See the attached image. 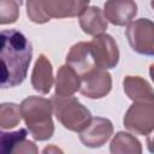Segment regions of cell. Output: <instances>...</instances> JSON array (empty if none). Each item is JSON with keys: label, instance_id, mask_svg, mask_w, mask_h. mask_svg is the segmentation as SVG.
<instances>
[{"label": "cell", "instance_id": "cell-2", "mask_svg": "<svg viewBox=\"0 0 154 154\" xmlns=\"http://www.w3.org/2000/svg\"><path fill=\"white\" fill-rule=\"evenodd\" d=\"M29 132L37 141H46L52 137L54 125L52 120L51 100L40 96H29L24 99L19 106Z\"/></svg>", "mask_w": 154, "mask_h": 154}, {"label": "cell", "instance_id": "cell-7", "mask_svg": "<svg viewBox=\"0 0 154 154\" xmlns=\"http://www.w3.org/2000/svg\"><path fill=\"white\" fill-rule=\"evenodd\" d=\"M111 87V75L106 70L93 69L81 77L79 91L89 99H101L109 93Z\"/></svg>", "mask_w": 154, "mask_h": 154}, {"label": "cell", "instance_id": "cell-22", "mask_svg": "<svg viewBox=\"0 0 154 154\" xmlns=\"http://www.w3.org/2000/svg\"><path fill=\"white\" fill-rule=\"evenodd\" d=\"M42 154H64V152H63V150H61L59 147L51 144V146L45 147V149H43Z\"/></svg>", "mask_w": 154, "mask_h": 154}, {"label": "cell", "instance_id": "cell-19", "mask_svg": "<svg viewBox=\"0 0 154 154\" xmlns=\"http://www.w3.org/2000/svg\"><path fill=\"white\" fill-rule=\"evenodd\" d=\"M19 17V4L13 0H0V24L14 23Z\"/></svg>", "mask_w": 154, "mask_h": 154}, {"label": "cell", "instance_id": "cell-14", "mask_svg": "<svg viewBox=\"0 0 154 154\" xmlns=\"http://www.w3.org/2000/svg\"><path fill=\"white\" fill-rule=\"evenodd\" d=\"M81 87V77L67 65L59 67L55 81V95L72 96Z\"/></svg>", "mask_w": 154, "mask_h": 154}, {"label": "cell", "instance_id": "cell-1", "mask_svg": "<svg viewBox=\"0 0 154 154\" xmlns=\"http://www.w3.org/2000/svg\"><path fill=\"white\" fill-rule=\"evenodd\" d=\"M32 57V47L16 29L0 30V89L23 83Z\"/></svg>", "mask_w": 154, "mask_h": 154}, {"label": "cell", "instance_id": "cell-13", "mask_svg": "<svg viewBox=\"0 0 154 154\" xmlns=\"http://www.w3.org/2000/svg\"><path fill=\"white\" fill-rule=\"evenodd\" d=\"M79 25L85 34L97 36L107 29V20L99 7L91 6L79 14Z\"/></svg>", "mask_w": 154, "mask_h": 154}, {"label": "cell", "instance_id": "cell-9", "mask_svg": "<svg viewBox=\"0 0 154 154\" xmlns=\"http://www.w3.org/2000/svg\"><path fill=\"white\" fill-rule=\"evenodd\" d=\"M66 65L70 66L79 77L97 69L94 63L89 42H78L73 45L66 55Z\"/></svg>", "mask_w": 154, "mask_h": 154}, {"label": "cell", "instance_id": "cell-6", "mask_svg": "<svg viewBox=\"0 0 154 154\" xmlns=\"http://www.w3.org/2000/svg\"><path fill=\"white\" fill-rule=\"evenodd\" d=\"M124 125L138 135H149L154 126V106L153 102L134 103L124 117Z\"/></svg>", "mask_w": 154, "mask_h": 154}, {"label": "cell", "instance_id": "cell-8", "mask_svg": "<svg viewBox=\"0 0 154 154\" xmlns=\"http://www.w3.org/2000/svg\"><path fill=\"white\" fill-rule=\"evenodd\" d=\"M113 125L111 120L101 117L91 118L87 128H84L79 132L81 142L90 148L102 147L112 136Z\"/></svg>", "mask_w": 154, "mask_h": 154}, {"label": "cell", "instance_id": "cell-3", "mask_svg": "<svg viewBox=\"0 0 154 154\" xmlns=\"http://www.w3.org/2000/svg\"><path fill=\"white\" fill-rule=\"evenodd\" d=\"M51 103L57 119L71 131L81 132L91 120L90 111L73 96H58L54 94Z\"/></svg>", "mask_w": 154, "mask_h": 154}, {"label": "cell", "instance_id": "cell-18", "mask_svg": "<svg viewBox=\"0 0 154 154\" xmlns=\"http://www.w3.org/2000/svg\"><path fill=\"white\" fill-rule=\"evenodd\" d=\"M26 137V130L19 129L13 132H4L0 130V154H11L13 147Z\"/></svg>", "mask_w": 154, "mask_h": 154}, {"label": "cell", "instance_id": "cell-5", "mask_svg": "<svg viewBox=\"0 0 154 154\" xmlns=\"http://www.w3.org/2000/svg\"><path fill=\"white\" fill-rule=\"evenodd\" d=\"M95 66L97 69L116 67L119 61V51L114 38L107 34H100L89 42Z\"/></svg>", "mask_w": 154, "mask_h": 154}, {"label": "cell", "instance_id": "cell-15", "mask_svg": "<svg viewBox=\"0 0 154 154\" xmlns=\"http://www.w3.org/2000/svg\"><path fill=\"white\" fill-rule=\"evenodd\" d=\"M124 91L135 102H153L152 87L138 76H126L124 78Z\"/></svg>", "mask_w": 154, "mask_h": 154}, {"label": "cell", "instance_id": "cell-20", "mask_svg": "<svg viewBox=\"0 0 154 154\" xmlns=\"http://www.w3.org/2000/svg\"><path fill=\"white\" fill-rule=\"evenodd\" d=\"M26 14L29 19L34 23H46L49 20L47 14L45 13L42 1H28L26 2Z\"/></svg>", "mask_w": 154, "mask_h": 154}, {"label": "cell", "instance_id": "cell-10", "mask_svg": "<svg viewBox=\"0 0 154 154\" xmlns=\"http://www.w3.org/2000/svg\"><path fill=\"white\" fill-rule=\"evenodd\" d=\"M137 13V5L130 0L105 2L103 16L114 25L129 24Z\"/></svg>", "mask_w": 154, "mask_h": 154}, {"label": "cell", "instance_id": "cell-11", "mask_svg": "<svg viewBox=\"0 0 154 154\" xmlns=\"http://www.w3.org/2000/svg\"><path fill=\"white\" fill-rule=\"evenodd\" d=\"M31 85L34 89L41 94L49 93L53 85V69L48 58L41 54L34 66L31 73Z\"/></svg>", "mask_w": 154, "mask_h": 154}, {"label": "cell", "instance_id": "cell-12", "mask_svg": "<svg viewBox=\"0 0 154 154\" xmlns=\"http://www.w3.org/2000/svg\"><path fill=\"white\" fill-rule=\"evenodd\" d=\"M89 5V1H42V6L47 17L64 18L81 14Z\"/></svg>", "mask_w": 154, "mask_h": 154}, {"label": "cell", "instance_id": "cell-16", "mask_svg": "<svg viewBox=\"0 0 154 154\" xmlns=\"http://www.w3.org/2000/svg\"><path fill=\"white\" fill-rule=\"evenodd\" d=\"M109 152L111 154H142V147L135 136L120 131L113 137Z\"/></svg>", "mask_w": 154, "mask_h": 154}, {"label": "cell", "instance_id": "cell-21", "mask_svg": "<svg viewBox=\"0 0 154 154\" xmlns=\"http://www.w3.org/2000/svg\"><path fill=\"white\" fill-rule=\"evenodd\" d=\"M11 154H38V148L32 141L24 138L14 144Z\"/></svg>", "mask_w": 154, "mask_h": 154}, {"label": "cell", "instance_id": "cell-17", "mask_svg": "<svg viewBox=\"0 0 154 154\" xmlns=\"http://www.w3.org/2000/svg\"><path fill=\"white\" fill-rule=\"evenodd\" d=\"M20 108L12 102H5L0 105V128L12 129L20 122Z\"/></svg>", "mask_w": 154, "mask_h": 154}, {"label": "cell", "instance_id": "cell-4", "mask_svg": "<svg viewBox=\"0 0 154 154\" xmlns=\"http://www.w3.org/2000/svg\"><path fill=\"white\" fill-rule=\"evenodd\" d=\"M125 35L134 51L140 54L154 53V24L147 18L137 19L129 24Z\"/></svg>", "mask_w": 154, "mask_h": 154}]
</instances>
